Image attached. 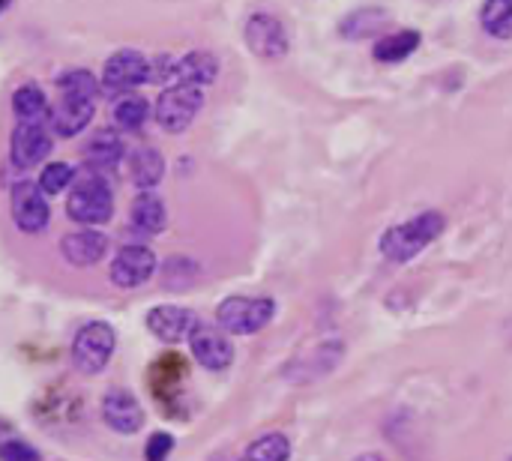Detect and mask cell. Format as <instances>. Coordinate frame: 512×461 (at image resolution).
Here are the masks:
<instances>
[{
  "label": "cell",
  "mask_w": 512,
  "mask_h": 461,
  "mask_svg": "<svg viewBox=\"0 0 512 461\" xmlns=\"http://www.w3.org/2000/svg\"><path fill=\"white\" fill-rule=\"evenodd\" d=\"M0 461H42V456L27 441H3L0 444Z\"/></svg>",
  "instance_id": "obj_28"
},
{
  "label": "cell",
  "mask_w": 512,
  "mask_h": 461,
  "mask_svg": "<svg viewBox=\"0 0 512 461\" xmlns=\"http://www.w3.org/2000/svg\"><path fill=\"white\" fill-rule=\"evenodd\" d=\"M57 87H60V93H78V96H90V99H96V93H99V81L87 69H66L63 75H57Z\"/></svg>",
  "instance_id": "obj_26"
},
{
  "label": "cell",
  "mask_w": 512,
  "mask_h": 461,
  "mask_svg": "<svg viewBox=\"0 0 512 461\" xmlns=\"http://www.w3.org/2000/svg\"><path fill=\"white\" fill-rule=\"evenodd\" d=\"M66 213L72 222L78 225H87V228H96V225H105L114 213V195H111V186L108 180L87 168V174H81L75 183H72V192H69V201H66Z\"/></svg>",
  "instance_id": "obj_2"
},
{
  "label": "cell",
  "mask_w": 512,
  "mask_h": 461,
  "mask_svg": "<svg viewBox=\"0 0 512 461\" xmlns=\"http://www.w3.org/2000/svg\"><path fill=\"white\" fill-rule=\"evenodd\" d=\"M246 45L267 60H276L288 51V33L285 24L270 12H255L246 21Z\"/></svg>",
  "instance_id": "obj_11"
},
{
  "label": "cell",
  "mask_w": 512,
  "mask_h": 461,
  "mask_svg": "<svg viewBox=\"0 0 512 461\" xmlns=\"http://www.w3.org/2000/svg\"><path fill=\"white\" fill-rule=\"evenodd\" d=\"M153 75L150 69V60L135 51V48H120L114 51L108 60H105V69H102V87L108 93H129L141 84H147Z\"/></svg>",
  "instance_id": "obj_6"
},
{
  "label": "cell",
  "mask_w": 512,
  "mask_h": 461,
  "mask_svg": "<svg viewBox=\"0 0 512 461\" xmlns=\"http://www.w3.org/2000/svg\"><path fill=\"white\" fill-rule=\"evenodd\" d=\"M102 420L117 435H135L144 426V411L129 390H111L102 399Z\"/></svg>",
  "instance_id": "obj_14"
},
{
  "label": "cell",
  "mask_w": 512,
  "mask_h": 461,
  "mask_svg": "<svg viewBox=\"0 0 512 461\" xmlns=\"http://www.w3.org/2000/svg\"><path fill=\"white\" fill-rule=\"evenodd\" d=\"M204 108V87L195 84H168L156 99V123L177 135L192 126L198 111Z\"/></svg>",
  "instance_id": "obj_4"
},
{
  "label": "cell",
  "mask_w": 512,
  "mask_h": 461,
  "mask_svg": "<svg viewBox=\"0 0 512 461\" xmlns=\"http://www.w3.org/2000/svg\"><path fill=\"white\" fill-rule=\"evenodd\" d=\"M36 183H39V189L45 195H60L63 189H69L75 183V171L66 162H51V165L42 168V174H39Z\"/></svg>",
  "instance_id": "obj_27"
},
{
  "label": "cell",
  "mask_w": 512,
  "mask_h": 461,
  "mask_svg": "<svg viewBox=\"0 0 512 461\" xmlns=\"http://www.w3.org/2000/svg\"><path fill=\"white\" fill-rule=\"evenodd\" d=\"M276 318L273 297H228L216 309V321L231 336H255Z\"/></svg>",
  "instance_id": "obj_3"
},
{
  "label": "cell",
  "mask_w": 512,
  "mask_h": 461,
  "mask_svg": "<svg viewBox=\"0 0 512 461\" xmlns=\"http://www.w3.org/2000/svg\"><path fill=\"white\" fill-rule=\"evenodd\" d=\"M6 6H9V0H0V12H3Z\"/></svg>",
  "instance_id": "obj_31"
},
{
  "label": "cell",
  "mask_w": 512,
  "mask_h": 461,
  "mask_svg": "<svg viewBox=\"0 0 512 461\" xmlns=\"http://www.w3.org/2000/svg\"><path fill=\"white\" fill-rule=\"evenodd\" d=\"M198 324H201L198 315L183 306H156L147 312V330L165 345L189 342Z\"/></svg>",
  "instance_id": "obj_9"
},
{
  "label": "cell",
  "mask_w": 512,
  "mask_h": 461,
  "mask_svg": "<svg viewBox=\"0 0 512 461\" xmlns=\"http://www.w3.org/2000/svg\"><path fill=\"white\" fill-rule=\"evenodd\" d=\"M9 210H12L15 228L24 231V234H39L48 225V219H51V207L45 201V192L33 180H21V183L12 186Z\"/></svg>",
  "instance_id": "obj_7"
},
{
  "label": "cell",
  "mask_w": 512,
  "mask_h": 461,
  "mask_svg": "<svg viewBox=\"0 0 512 461\" xmlns=\"http://www.w3.org/2000/svg\"><path fill=\"white\" fill-rule=\"evenodd\" d=\"M219 75V60L216 54L210 51H189L186 57L177 60L174 66V84H195V87H204V84H213Z\"/></svg>",
  "instance_id": "obj_18"
},
{
  "label": "cell",
  "mask_w": 512,
  "mask_h": 461,
  "mask_svg": "<svg viewBox=\"0 0 512 461\" xmlns=\"http://www.w3.org/2000/svg\"><path fill=\"white\" fill-rule=\"evenodd\" d=\"M174 450V438L165 435V432H156L150 441H147V450H144V459L147 461H168Z\"/></svg>",
  "instance_id": "obj_29"
},
{
  "label": "cell",
  "mask_w": 512,
  "mask_h": 461,
  "mask_svg": "<svg viewBox=\"0 0 512 461\" xmlns=\"http://www.w3.org/2000/svg\"><path fill=\"white\" fill-rule=\"evenodd\" d=\"M420 42H423L420 30H396V33L381 36V39L375 42L372 54H375V60H381V63H399V60L411 57V54L420 48Z\"/></svg>",
  "instance_id": "obj_22"
},
{
  "label": "cell",
  "mask_w": 512,
  "mask_h": 461,
  "mask_svg": "<svg viewBox=\"0 0 512 461\" xmlns=\"http://www.w3.org/2000/svg\"><path fill=\"white\" fill-rule=\"evenodd\" d=\"M114 348H117V333L111 324L105 321H90L84 324L78 333H75V342H72V363L78 372L84 375H99L108 360L114 357Z\"/></svg>",
  "instance_id": "obj_5"
},
{
  "label": "cell",
  "mask_w": 512,
  "mask_h": 461,
  "mask_svg": "<svg viewBox=\"0 0 512 461\" xmlns=\"http://www.w3.org/2000/svg\"><path fill=\"white\" fill-rule=\"evenodd\" d=\"M291 459V441L279 432L264 435L258 441L249 444L246 450V461H288Z\"/></svg>",
  "instance_id": "obj_25"
},
{
  "label": "cell",
  "mask_w": 512,
  "mask_h": 461,
  "mask_svg": "<svg viewBox=\"0 0 512 461\" xmlns=\"http://www.w3.org/2000/svg\"><path fill=\"white\" fill-rule=\"evenodd\" d=\"M357 461H384L381 456H375V453H369V456H360Z\"/></svg>",
  "instance_id": "obj_30"
},
{
  "label": "cell",
  "mask_w": 512,
  "mask_h": 461,
  "mask_svg": "<svg viewBox=\"0 0 512 461\" xmlns=\"http://www.w3.org/2000/svg\"><path fill=\"white\" fill-rule=\"evenodd\" d=\"M483 30L495 39H512V0H486L480 9Z\"/></svg>",
  "instance_id": "obj_24"
},
{
  "label": "cell",
  "mask_w": 512,
  "mask_h": 461,
  "mask_svg": "<svg viewBox=\"0 0 512 461\" xmlns=\"http://www.w3.org/2000/svg\"><path fill=\"white\" fill-rule=\"evenodd\" d=\"M12 111H15L18 123H33V126H45V120L51 117L48 96L42 93L39 84H21L12 93Z\"/></svg>",
  "instance_id": "obj_19"
},
{
  "label": "cell",
  "mask_w": 512,
  "mask_h": 461,
  "mask_svg": "<svg viewBox=\"0 0 512 461\" xmlns=\"http://www.w3.org/2000/svg\"><path fill=\"white\" fill-rule=\"evenodd\" d=\"M129 174H132V183L141 192H150L165 177V159H162V153L156 147H138L129 156Z\"/></svg>",
  "instance_id": "obj_20"
},
{
  "label": "cell",
  "mask_w": 512,
  "mask_h": 461,
  "mask_svg": "<svg viewBox=\"0 0 512 461\" xmlns=\"http://www.w3.org/2000/svg\"><path fill=\"white\" fill-rule=\"evenodd\" d=\"M156 273V255L153 249L141 246V243H132V246H123L114 261H111V282L117 288H141L144 282H150V276Z\"/></svg>",
  "instance_id": "obj_8"
},
{
  "label": "cell",
  "mask_w": 512,
  "mask_h": 461,
  "mask_svg": "<svg viewBox=\"0 0 512 461\" xmlns=\"http://www.w3.org/2000/svg\"><path fill=\"white\" fill-rule=\"evenodd\" d=\"M84 156H87V168L102 174V171H111V168H117L123 162L126 144L114 129H96L93 138L84 147Z\"/></svg>",
  "instance_id": "obj_16"
},
{
  "label": "cell",
  "mask_w": 512,
  "mask_h": 461,
  "mask_svg": "<svg viewBox=\"0 0 512 461\" xmlns=\"http://www.w3.org/2000/svg\"><path fill=\"white\" fill-rule=\"evenodd\" d=\"M111 117H114V123H117L120 129L135 132V129H141V126L147 123V117H150V105H147V99H144V96H138V93H126V96H120V99L114 102Z\"/></svg>",
  "instance_id": "obj_23"
},
{
  "label": "cell",
  "mask_w": 512,
  "mask_h": 461,
  "mask_svg": "<svg viewBox=\"0 0 512 461\" xmlns=\"http://www.w3.org/2000/svg\"><path fill=\"white\" fill-rule=\"evenodd\" d=\"M93 114H96V99L78 96V93H60V102L51 108L48 123H51L54 135L72 138L81 129H87V123L93 120Z\"/></svg>",
  "instance_id": "obj_12"
},
{
  "label": "cell",
  "mask_w": 512,
  "mask_h": 461,
  "mask_svg": "<svg viewBox=\"0 0 512 461\" xmlns=\"http://www.w3.org/2000/svg\"><path fill=\"white\" fill-rule=\"evenodd\" d=\"M60 252H63V258H66L69 264H75V267H93L96 261L105 258V252H108V237H105L102 231H93V228L75 231V234H66V237L60 240Z\"/></svg>",
  "instance_id": "obj_15"
},
{
  "label": "cell",
  "mask_w": 512,
  "mask_h": 461,
  "mask_svg": "<svg viewBox=\"0 0 512 461\" xmlns=\"http://www.w3.org/2000/svg\"><path fill=\"white\" fill-rule=\"evenodd\" d=\"M444 228H447L444 213L426 210V213H420V216H414V219H408V222H402V225L387 228L384 237H381V255H384L387 261L408 264V261H414L426 246H432V243L444 234Z\"/></svg>",
  "instance_id": "obj_1"
},
{
  "label": "cell",
  "mask_w": 512,
  "mask_h": 461,
  "mask_svg": "<svg viewBox=\"0 0 512 461\" xmlns=\"http://www.w3.org/2000/svg\"><path fill=\"white\" fill-rule=\"evenodd\" d=\"M51 153V135L45 126L33 123H18L12 138H9V156L15 168H33Z\"/></svg>",
  "instance_id": "obj_13"
},
{
  "label": "cell",
  "mask_w": 512,
  "mask_h": 461,
  "mask_svg": "<svg viewBox=\"0 0 512 461\" xmlns=\"http://www.w3.org/2000/svg\"><path fill=\"white\" fill-rule=\"evenodd\" d=\"M129 222L138 234H147V237H156L165 231V222H168V210L162 204L159 195L153 192H141L132 207H129Z\"/></svg>",
  "instance_id": "obj_17"
},
{
  "label": "cell",
  "mask_w": 512,
  "mask_h": 461,
  "mask_svg": "<svg viewBox=\"0 0 512 461\" xmlns=\"http://www.w3.org/2000/svg\"><path fill=\"white\" fill-rule=\"evenodd\" d=\"M189 348H192V357L210 372H225L234 363V345L222 327L198 324L192 339H189Z\"/></svg>",
  "instance_id": "obj_10"
},
{
  "label": "cell",
  "mask_w": 512,
  "mask_h": 461,
  "mask_svg": "<svg viewBox=\"0 0 512 461\" xmlns=\"http://www.w3.org/2000/svg\"><path fill=\"white\" fill-rule=\"evenodd\" d=\"M390 24V12L381 9V6H366V9H354L351 15L342 18V33L348 39H369V36H378L384 27Z\"/></svg>",
  "instance_id": "obj_21"
}]
</instances>
